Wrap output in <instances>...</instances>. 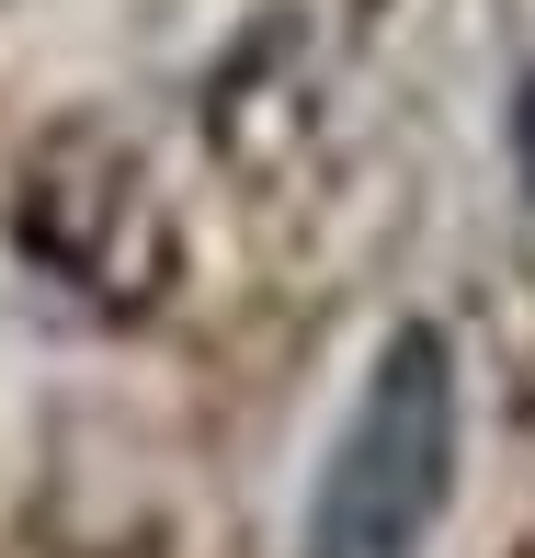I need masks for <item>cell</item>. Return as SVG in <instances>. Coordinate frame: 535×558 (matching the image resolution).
I'll list each match as a JSON object with an SVG mask.
<instances>
[{"mask_svg": "<svg viewBox=\"0 0 535 558\" xmlns=\"http://www.w3.org/2000/svg\"><path fill=\"white\" fill-rule=\"evenodd\" d=\"M455 490V342L399 331L308 501V558H411Z\"/></svg>", "mask_w": 535, "mask_h": 558, "instance_id": "6da1fadb", "label": "cell"}, {"mask_svg": "<svg viewBox=\"0 0 535 558\" xmlns=\"http://www.w3.org/2000/svg\"><path fill=\"white\" fill-rule=\"evenodd\" d=\"M513 160H524V183H535V81H524V104H513Z\"/></svg>", "mask_w": 535, "mask_h": 558, "instance_id": "7a4b0ae2", "label": "cell"}]
</instances>
